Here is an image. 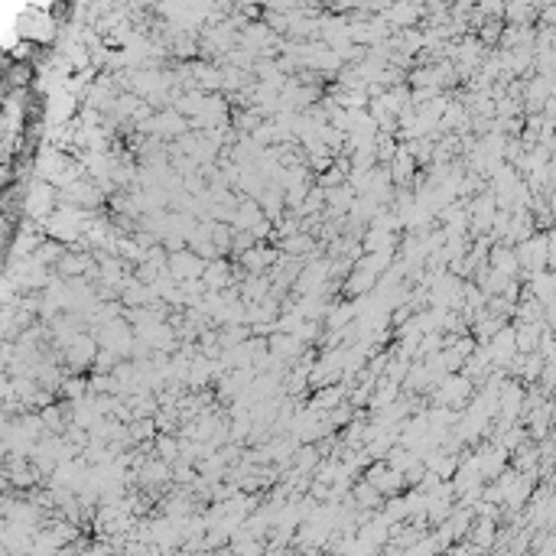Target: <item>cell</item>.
Returning a JSON list of instances; mask_svg holds the SVG:
<instances>
[{
    "label": "cell",
    "instance_id": "1",
    "mask_svg": "<svg viewBox=\"0 0 556 556\" xmlns=\"http://www.w3.org/2000/svg\"><path fill=\"white\" fill-rule=\"evenodd\" d=\"M169 273H173V280H183V283H189V280H199L205 273V267H209V261H202L195 251H176L169 254Z\"/></svg>",
    "mask_w": 556,
    "mask_h": 556
},
{
    "label": "cell",
    "instance_id": "2",
    "mask_svg": "<svg viewBox=\"0 0 556 556\" xmlns=\"http://www.w3.org/2000/svg\"><path fill=\"white\" fill-rule=\"evenodd\" d=\"M472 397V381L465 374H446L439 381V390H436V404L443 407H455V404H469Z\"/></svg>",
    "mask_w": 556,
    "mask_h": 556
},
{
    "label": "cell",
    "instance_id": "3",
    "mask_svg": "<svg viewBox=\"0 0 556 556\" xmlns=\"http://www.w3.org/2000/svg\"><path fill=\"white\" fill-rule=\"evenodd\" d=\"M517 257H521V267H531L533 273H543L550 261V241L547 235H533L527 237L521 247H517Z\"/></svg>",
    "mask_w": 556,
    "mask_h": 556
},
{
    "label": "cell",
    "instance_id": "4",
    "mask_svg": "<svg viewBox=\"0 0 556 556\" xmlns=\"http://www.w3.org/2000/svg\"><path fill=\"white\" fill-rule=\"evenodd\" d=\"M52 205H56V189L46 183H36L33 189H30V195H26V211H30L36 221L52 218V215H56Z\"/></svg>",
    "mask_w": 556,
    "mask_h": 556
},
{
    "label": "cell",
    "instance_id": "5",
    "mask_svg": "<svg viewBox=\"0 0 556 556\" xmlns=\"http://www.w3.org/2000/svg\"><path fill=\"white\" fill-rule=\"evenodd\" d=\"M517 267H521V257H517V251L511 245H498L495 251H491V270L495 273H501V277H514Z\"/></svg>",
    "mask_w": 556,
    "mask_h": 556
},
{
    "label": "cell",
    "instance_id": "6",
    "mask_svg": "<svg viewBox=\"0 0 556 556\" xmlns=\"http://www.w3.org/2000/svg\"><path fill=\"white\" fill-rule=\"evenodd\" d=\"M66 358H68V364H75V368L94 364V358H98V352H94V338L92 335H78L75 342L66 348Z\"/></svg>",
    "mask_w": 556,
    "mask_h": 556
},
{
    "label": "cell",
    "instance_id": "7",
    "mask_svg": "<svg viewBox=\"0 0 556 556\" xmlns=\"http://www.w3.org/2000/svg\"><path fill=\"white\" fill-rule=\"evenodd\" d=\"M202 283L209 293H218L221 287H231V264L209 261V267H205V273H202Z\"/></svg>",
    "mask_w": 556,
    "mask_h": 556
},
{
    "label": "cell",
    "instance_id": "8",
    "mask_svg": "<svg viewBox=\"0 0 556 556\" xmlns=\"http://www.w3.org/2000/svg\"><path fill=\"white\" fill-rule=\"evenodd\" d=\"M531 293H533V299H540L543 306H553L556 303V273H533L531 277Z\"/></svg>",
    "mask_w": 556,
    "mask_h": 556
},
{
    "label": "cell",
    "instance_id": "9",
    "mask_svg": "<svg viewBox=\"0 0 556 556\" xmlns=\"http://www.w3.org/2000/svg\"><path fill=\"white\" fill-rule=\"evenodd\" d=\"M299 338L296 335H287V332H280V335H270V354L277 358V362H283V358H296L299 354Z\"/></svg>",
    "mask_w": 556,
    "mask_h": 556
},
{
    "label": "cell",
    "instance_id": "10",
    "mask_svg": "<svg viewBox=\"0 0 556 556\" xmlns=\"http://www.w3.org/2000/svg\"><path fill=\"white\" fill-rule=\"evenodd\" d=\"M374 280H378V273H371V270L358 267V273L348 280V290H352V293H368V290L374 287Z\"/></svg>",
    "mask_w": 556,
    "mask_h": 556
},
{
    "label": "cell",
    "instance_id": "11",
    "mask_svg": "<svg viewBox=\"0 0 556 556\" xmlns=\"http://www.w3.org/2000/svg\"><path fill=\"white\" fill-rule=\"evenodd\" d=\"M388 17H390V23H410V20H416L420 17V7H394V10H388Z\"/></svg>",
    "mask_w": 556,
    "mask_h": 556
},
{
    "label": "cell",
    "instance_id": "12",
    "mask_svg": "<svg viewBox=\"0 0 556 556\" xmlns=\"http://www.w3.org/2000/svg\"><path fill=\"white\" fill-rule=\"evenodd\" d=\"M245 296H247V299H264V296H267V280L247 277V283H245Z\"/></svg>",
    "mask_w": 556,
    "mask_h": 556
},
{
    "label": "cell",
    "instance_id": "13",
    "mask_svg": "<svg viewBox=\"0 0 556 556\" xmlns=\"http://www.w3.org/2000/svg\"><path fill=\"white\" fill-rule=\"evenodd\" d=\"M354 316V306H348V303H342V306H335L332 309V316H329V326L332 329H338V326H345L348 319Z\"/></svg>",
    "mask_w": 556,
    "mask_h": 556
}]
</instances>
